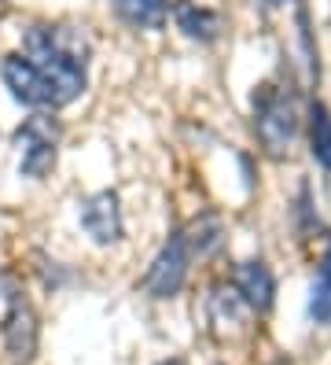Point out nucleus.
Wrapping results in <instances>:
<instances>
[{
    "label": "nucleus",
    "mask_w": 331,
    "mask_h": 365,
    "mask_svg": "<svg viewBox=\"0 0 331 365\" xmlns=\"http://www.w3.org/2000/svg\"><path fill=\"white\" fill-rule=\"evenodd\" d=\"M30 63L52 81L59 107L74 103L85 93V67H88V41L74 26H48L37 23L26 30V45H22Z\"/></svg>",
    "instance_id": "nucleus-1"
},
{
    "label": "nucleus",
    "mask_w": 331,
    "mask_h": 365,
    "mask_svg": "<svg viewBox=\"0 0 331 365\" xmlns=\"http://www.w3.org/2000/svg\"><path fill=\"white\" fill-rule=\"evenodd\" d=\"M254 133L269 159H283L298 137V103L283 85H261L254 93Z\"/></svg>",
    "instance_id": "nucleus-2"
},
{
    "label": "nucleus",
    "mask_w": 331,
    "mask_h": 365,
    "mask_svg": "<svg viewBox=\"0 0 331 365\" xmlns=\"http://www.w3.org/2000/svg\"><path fill=\"white\" fill-rule=\"evenodd\" d=\"M59 118L41 111V115H30L26 122L15 130V144L22 152V174L26 178H48L52 166H56V155H59Z\"/></svg>",
    "instance_id": "nucleus-3"
},
{
    "label": "nucleus",
    "mask_w": 331,
    "mask_h": 365,
    "mask_svg": "<svg viewBox=\"0 0 331 365\" xmlns=\"http://www.w3.org/2000/svg\"><path fill=\"white\" fill-rule=\"evenodd\" d=\"M191 259H195V247H191V240H188V232L177 229L169 240L162 244V251L151 259L144 281H140L144 292L154 295V299H173L177 292L184 288V281H188Z\"/></svg>",
    "instance_id": "nucleus-4"
},
{
    "label": "nucleus",
    "mask_w": 331,
    "mask_h": 365,
    "mask_svg": "<svg viewBox=\"0 0 331 365\" xmlns=\"http://www.w3.org/2000/svg\"><path fill=\"white\" fill-rule=\"evenodd\" d=\"M0 336H4V347L15 361H33V354H37V314L30 307L26 292L8 288V310H4Z\"/></svg>",
    "instance_id": "nucleus-5"
},
{
    "label": "nucleus",
    "mask_w": 331,
    "mask_h": 365,
    "mask_svg": "<svg viewBox=\"0 0 331 365\" xmlns=\"http://www.w3.org/2000/svg\"><path fill=\"white\" fill-rule=\"evenodd\" d=\"M0 74H4V81H8V89H11L15 100L30 103V107H48V111H56V107H59L52 81L44 78L22 52L4 56V63H0Z\"/></svg>",
    "instance_id": "nucleus-6"
},
{
    "label": "nucleus",
    "mask_w": 331,
    "mask_h": 365,
    "mask_svg": "<svg viewBox=\"0 0 331 365\" xmlns=\"http://www.w3.org/2000/svg\"><path fill=\"white\" fill-rule=\"evenodd\" d=\"M81 225L100 247L118 244L125 225H122V207H118L115 192H96V196H88L81 203Z\"/></svg>",
    "instance_id": "nucleus-7"
},
{
    "label": "nucleus",
    "mask_w": 331,
    "mask_h": 365,
    "mask_svg": "<svg viewBox=\"0 0 331 365\" xmlns=\"http://www.w3.org/2000/svg\"><path fill=\"white\" fill-rule=\"evenodd\" d=\"M232 288L239 292V299L247 303L254 314H269L273 310V299H276V281L265 262H239L232 269Z\"/></svg>",
    "instance_id": "nucleus-8"
},
{
    "label": "nucleus",
    "mask_w": 331,
    "mask_h": 365,
    "mask_svg": "<svg viewBox=\"0 0 331 365\" xmlns=\"http://www.w3.org/2000/svg\"><path fill=\"white\" fill-rule=\"evenodd\" d=\"M173 23L184 37L199 41V45H210L221 37V15L214 8H203L195 0H173Z\"/></svg>",
    "instance_id": "nucleus-9"
},
{
    "label": "nucleus",
    "mask_w": 331,
    "mask_h": 365,
    "mask_svg": "<svg viewBox=\"0 0 331 365\" xmlns=\"http://www.w3.org/2000/svg\"><path fill=\"white\" fill-rule=\"evenodd\" d=\"M247 314H254L247 303L239 299L236 288H217L214 299H210V317H214V325L228 336H239V332H247Z\"/></svg>",
    "instance_id": "nucleus-10"
},
{
    "label": "nucleus",
    "mask_w": 331,
    "mask_h": 365,
    "mask_svg": "<svg viewBox=\"0 0 331 365\" xmlns=\"http://www.w3.org/2000/svg\"><path fill=\"white\" fill-rule=\"evenodd\" d=\"M122 23L137 30H159L169 15V0H110Z\"/></svg>",
    "instance_id": "nucleus-11"
},
{
    "label": "nucleus",
    "mask_w": 331,
    "mask_h": 365,
    "mask_svg": "<svg viewBox=\"0 0 331 365\" xmlns=\"http://www.w3.org/2000/svg\"><path fill=\"white\" fill-rule=\"evenodd\" d=\"M309 152L324 170H331V111L320 100L309 103Z\"/></svg>",
    "instance_id": "nucleus-12"
},
{
    "label": "nucleus",
    "mask_w": 331,
    "mask_h": 365,
    "mask_svg": "<svg viewBox=\"0 0 331 365\" xmlns=\"http://www.w3.org/2000/svg\"><path fill=\"white\" fill-rule=\"evenodd\" d=\"M309 317L317 325H331V244L320 259V273L313 281V295H309Z\"/></svg>",
    "instance_id": "nucleus-13"
},
{
    "label": "nucleus",
    "mask_w": 331,
    "mask_h": 365,
    "mask_svg": "<svg viewBox=\"0 0 331 365\" xmlns=\"http://www.w3.org/2000/svg\"><path fill=\"white\" fill-rule=\"evenodd\" d=\"M265 4H269V8H276V4H283V0H265Z\"/></svg>",
    "instance_id": "nucleus-14"
},
{
    "label": "nucleus",
    "mask_w": 331,
    "mask_h": 365,
    "mask_svg": "<svg viewBox=\"0 0 331 365\" xmlns=\"http://www.w3.org/2000/svg\"><path fill=\"white\" fill-rule=\"evenodd\" d=\"M162 365H181V361H162Z\"/></svg>",
    "instance_id": "nucleus-15"
},
{
    "label": "nucleus",
    "mask_w": 331,
    "mask_h": 365,
    "mask_svg": "<svg viewBox=\"0 0 331 365\" xmlns=\"http://www.w3.org/2000/svg\"><path fill=\"white\" fill-rule=\"evenodd\" d=\"M0 4H4V0H0Z\"/></svg>",
    "instance_id": "nucleus-16"
}]
</instances>
